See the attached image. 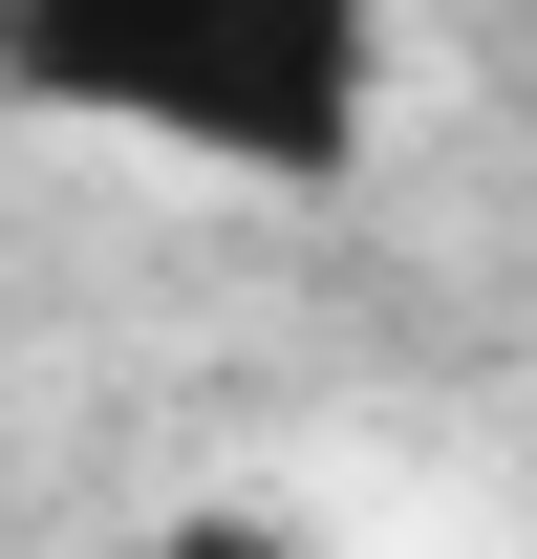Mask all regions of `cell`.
<instances>
[{
    "label": "cell",
    "mask_w": 537,
    "mask_h": 559,
    "mask_svg": "<svg viewBox=\"0 0 537 559\" xmlns=\"http://www.w3.org/2000/svg\"><path fill=\"white\" fill-rule=\"evenodd\" d=\"M108 559H323V538H301L279 495H151V516H130Z\"/></svg>",
    "instance_id": "2"
},
{
    "label": "cell",
    "mask_w": 537,
    "mask_h": 559,
    "mask_svg": "<svg viewBox=\"0 0 537 559\" xmlns=\"http://www.w3.org/2000/svg\"><path fill=\"white\" fill-rule=\"evenodd\" d=\"M0 86L65 108V130L172 151V173L344 194L366 130H387V86H408V44H387V22H344V0H194V22H22Z\"/></svg>",
    "instance_id": "1"
}]
</instances>
